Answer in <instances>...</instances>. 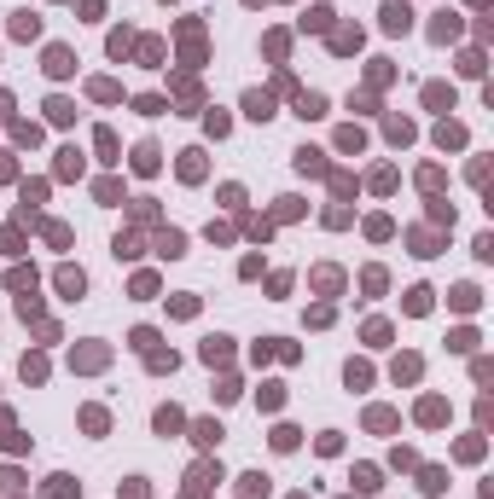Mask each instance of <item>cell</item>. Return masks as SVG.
I'll return each mask as SVG.
<instances>
[{
	"label": "cell",
	"instance_id": "8fae6325",
	"mask_svg": "<svg viewBox=\"0 0 494 499\" xmlns=\"http://www.w3.org/2000/svg\"><path fill=\"white\" fill-rule=\"evenodd\" d=\"M157 430H163V436H175V430H180V412H175V407H163V412H157Z\"/></svg>",
	"mask_w": 494,
	"mask_h": 499
},
{
	"label": "cell",
	"instance_id": "9a60e30c",
	"mask_svg": "<svg viewBox=\"0 0 494 499\" xmlns=\"http://www.w3.org/2000/svg\"><path fill=\"white\" fill-rule=\"evenodd\" d=\"M47 493H53V499H76V482H70V476H53V488H47Z\"/></svg>",
	"mask_w": 494,
	"mask_h": 499
},
{
	"label": "cell",
	"instance_id": "2e32d148",
	"mask_svg": "<svg viewBox=\"0 0 494 499\" xmlns=\"http://www.w3.org/2000/svg\"><path fill=\"white\" fill-rule=\"evenodd\" d=\"M273 447H279V453H291V447H297V430H291V424H285V430H273Z\"/></svg>",
	"mask_w": 494,
	"mask_h": 499
},
{
	"label": "cell",
	"instance_id": "30bf717a",
	"mask_svg": "<svg viewBox=\"0 0 494 499\" xmlns=\"http://www.w3.org/2000/svg\"><path fill=\"white\" fill-rule=\"evenodd\" d=\"M204 360H209V366L227 360V337H209V343H204Z\"/></svg>",
	"mask_w": 494,
	"mask_h": 499
},
{
	"label": "cell",
	"instance_id": "7a4b0ae2",
	"mask_svg": "<svg viewBox=\"0 0 494 499\" xmlns=\"http://www.w3.org/2000/svg\"><path fill=\"white\" fill-rule=\"evenodd\" d=\"M70 70H76V64H70L64 46H47V76H70Z\"/></svg>",
	"mask_w": 494,
	"mask_h": 499
},
{
	"label": "cell",
	"instance_id": "8992f818",
	"mask_svg": "<svg viewBox=\"0 0 494 499\" xmlns=\"http://www.w3.org/2000/svg\"><path fill=\"white\" fill-rule=\"evenodd\" d=\"M134 169L152 175V169H157V146H140V151H134Z\"/></svg>",
	"mask_w": 494,
	"mask_h": 499
},
{
	"label": "cell",
	"instance_id": "4fadbf2b",
	"mask_svg": "<svg viewBox=\"0 0 494 499\" xmlns=\"http://www.w3.org/2000/svg\"><path fill=\"white\" fill-rule=\"evenodd\" d=\"M355 488H361V493H372V488H378V470L361 465V470H355Z\"/></svg>",
	"mask_w": 494,
	"mask_h": 499
},
{
	"label": "cell",
	"instance_id": "ba28073f",
	"mask_svg": "<svg viewBox=\"0 0 494 499\" xmlns=\"http://www.w3.org/2000/svg\"><path fill=\"white\" fill-rule=\"evenodd\" d=\"M268 493V476H245V488H239V499H262Z\"/></svg>",
	"mask_w": 494,
	"mask_h": 499
},
{
	"label": "cell",
	"instance_id": "9c48e42d",
	"mask_svg": "<svg viewBox=\"0 0 494 499\" xmlns=\"http://www.w3.org/2000/svg\"><path fill=\"white\" fill-rule=\"evenodd\" d=\"M35 30H41V23H35V18H30V12H18V18H12V35H23V41H30V35H35Z\"/></svg>",
	"mask_w": 494,
	"mask_h": 499
},
{
	"label": "cell",
	"instance_id": "52a82bcc",
	"mask_svg": "<svg viewBox=\"0 0 494 499\" xmlns=\"http://www.w3.org/2000/svg\"><path fill=\"white\" fill-rule=\"evenodd\" d=\"M297 116H326V99H320V93H302V105H297Z\"/></svg>",
	"mask_w": 494,
	"mask_h": 499
},
{
	"label": "cell",
	"instance_id": "6da1fadb",
	"mask_svg": "<svg viewBox=\"0 0 494 499\" xmlns=\"http://www.w3.org/2000/svg\"><path fill=\"white\" fill-rule=\"evenodd\" d=\"M407 23H413V12H407V0H390V6H384V30H390V35H402Z\"/></svg>",
	"mask_w": 494,
	"mask_h": 499
},
{
	"label": "cell",
	"instance_id": "5bb4252c",
	"mask_svg": "<svg viewBox=\"0 0 494 499\" xmlns=\"http://www.w3.org/2000/svg\"><path fill=\"white\" fill-rule=\"evenodd\" d=\"M332 46H338V53H349V46H361V30H338V35H332Z\"/></svg>",
	"mask_w": 494,
	"mask_h": 499
},
{
	"label": "cell",
	"instance_id": "277c9868",
	"mask_svg": "<svg viewBox=\"0 0 494 499\" xmlns=\"http://www.w3.org/2000/svg\"><path fill=\"white\" fill-rule=\"evenodd\" d=\"M157 255H169V261L186 255V239H180V232H163V239H157Z\"/></svg>",
	"mask_w": 494,
	"mask_h": 499
},
{
	"label": "cell",
	"instance_id": "5b68a950",
	"mask_svg": "<svg viewBox=\"0 0 494 499\" xmlns=\"http://www.w3.org/2000/svg\"><path fill=\"white\" fill-rule=\"evenodd\" d=\"M82 284H87V279H82L76 267H64V273H58V291H64V296H82Z\"/></svg>",
	"mask_w": 494,
	"mask_h": 499
},
{
	"label": "cell",
	"instance_id": "3957f363",
	"mask_svg": "<svg viewBox=\"0 0 494 499\" xmlns=\"http://www.w3.org/2000/svg\"><path fill=\"white\" fill-rule=\"evenodd\" d=\"M245 110L256 116V122H268V116H273V99H268V93H250V99H245Z\"/></svg>",
	"mask_w": 494,
	"mask_h": 499
},
{
	"label": "cell",
	"instance_id": "7c38bea8",
	"mask_svg": "<svg viewBox=\"0 0 494 499\" xmlns=\"http://www.w3.org/2000/svg\"><path fill=\"white\" fill-rule=\"evenodd\" d=\"M192 436H198L204 447H216V441H221V424H209V418H204V424H198V430H192Z\"/></svg>",
	"mask_w": 494,
	"mask_h": 499
}]
</instances>
